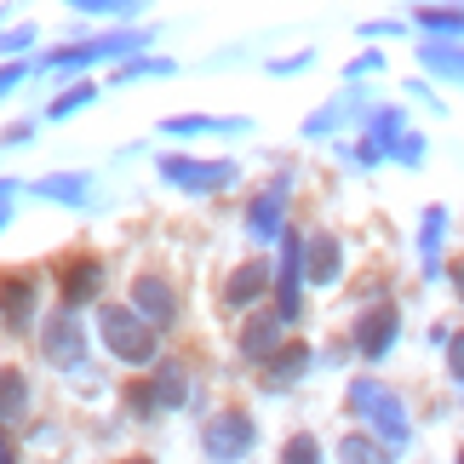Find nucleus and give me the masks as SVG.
<instances>
[{
  "label": "nucleus",
  "mask_w": 464,
  "mask_h": 464,
  "mask_svg": "<svg viewBox=\"0 0 464 464\" xmlns=\"http://www.w3.org/2000/svg\"><path fill=\"white\" fill-rule=\"evenodd\" d=\"M98 333H103V344H110V355H121L127 367H150L155 362V327L138 321L132 304H103L98 310Z\"/></svg>",
  "instance_id": "f257e3e1"
},
{
  "label": "nucleus",
  "mask_w": 464,
  "mask_h": 464,
  "mask_svg": "<svg viewBox=\"0 0 464 464\" xmlns=\"http://www.w3.org/2000/svg\"><path fill=\"white\" fill-rule=\"evenodd\" d=\"M350 413H362V419L372 424V430H379V441H384L390 453L407 448V407H401L396 396H390L384 384L355 379V384H350Z\"/></svg>",
  "instance_id": "f03ea898"
},
{
  "label": "nucleus",
  "mask_w": 464,
  "mask_h": 464,
  "mask_svg": "<svg viewBox=\"0 0 464 464\" xmlns=\"http://www.w3.org/2000/svg\"><path fill=\"white\" fill-rule=\"evenodd\" d=\"M253 441H258V430H253V419H246L241 407H224V413H212V419H207V430H201L207 459H218V464L246 459V453H253Z\"/></svg>",
  "instance_id": "7ed1b4c3"
},
{
  "label": "nucleus",
  "mask_w": 464,
  "mask_h": 464,
  "mask_svg": "<svg viewBox=\"0 0 464 464\" xmlns=\"http://www.w3.org/2000/svg\"><path fill=\"white\" fill-rule=\"evenodd\" d=\"M304 236L281 229V276H276V315L298 321V304H304Z\"/></svg>",
  "instance_id": "20e7f679"
},
{
  "label": "nucleus",
  "mask_w": 464,
  "mask_h": 464,
  "mask_svg": "<svg viewBox=\"0 0 464 464\" xmlns=\"http://www.w3.org/2000/svg\"><path fill=\"white\" fill-rule=\"evenodd\" d=\"M160 178L178 189H229L236 184V160H189V155H167Z\"/></svg>",
  "instance_id": "39448f33"
},
{
  "label": "nucleus",
  "mask_w": 464,
  "mask_h": 464,
  "mask_svg": "<svg viewBox=\"0 0 464 464\" xmlns=\"http://www.w3.org/2000/svg\"><path fill=\"white\" fill-rule=\"evenodd\" d=\"M138 46H144V34H98V41H81V46H58L46 69H81L92 58H121V52H138Z\"/></svg>",
  "instance_id": "423d86ee"
},
{
  "label": "nucleus",
  "mask_w": 464,
  "mask_h": 464,
  "mask_svg": "<svg viewBox=\"0 0 464 464\" xmlns=\"http://www.w3.org/2000/svg\"><path fill=\"white\" fill-rule=\"evenodd\" d=\"M132 310H138V321H150V327L160 333V327L178 321V298H172V287L160 276H138L132 281Z\"/></svg>",
  "instance_id": "0eeeda50"
},
{
  "label": "nucleus",
  "mask_w": 464,
  "mask_h": 464,
  "mask_svg": "<svg viewBox=\"0 0 464 464\" xmlns=\"http://www.w3.org/2000/svg\"><path fill=\"white\" fill-rule=\"evenodd\" d=\"M396 333H401V310L396 304H372L362 321H355V350L379 362V355L396 344Z\"/></svg>",
  "instance_id": "6e6552de"
},
{
  "label": "nucleus",
  "mask_w": 464,
  "mask_h": 464,
  "mask_svg": "<svg viewBox=\"0 0 464 464\" xmlns=\"http://www.w3.org/2000/svg\"><path fill=\"white\" fill-rule=\"evenodd\" d=\"M81 344H86V338H81V321L69 315V310H58V315L46 321L41 350H46V362H52V367H75V362H81Z\"/></svg>",
  "instance_id": "1a4fd4ad"
},
{
  "label": "nucleus",
  "mask_w": 464,
  "mask_h": 464,
  "mask_svg": "<svg viewBox=\"0 0 464 464\" xmlns=\"http://www.w3.org/2000/svg\"><path fill=\"white\" fill-rule=\"evenodd\" d=\"M58 287H63V310L75 315L81 304H92L98 287H103V264L98 258H75L69 270H58Z\"/></svg>",
  "instance_id": "9d476101"
},
{
  "label": "nucleus",
  "mask_w": 464,
  "mask_h": 464,
  "mask_svg": "<svg viewBox=\"0 0 464 464\" xmlns=\"http://www.w3.org/2000/svg\"><path fill=\"white\" fill-rule=\"evenodd\" d=\"M264 287H270V264L246 258L241 270H229V281H224V304L229 310H253L258 298H264Z\"/></svg>",
  "instance_id": "9b49d317"
},
{
  "label": "nucleus",
  "mask_w": 464,
  "mask_h": 464,
  "mask_svg": "<svg viewBox=\"0 0 464 464\" xmlns=\"http://www.w3.org/2000/svg\"><path fill=\"white\" fill-rule=\"evenodd\" d=\"M310 372V344H281L270 362H264V390H287L293 379Z\"/></svg>",
  "instance_id": "f8f14e48"
},
{
  "label": "nucleus",
  "mask_w": 464,
  "mask_h": 464,
  "mask_svg": "<svg viewBox=\"0 0 464 464\" xmlns=\"http://www.w3.org/2000/svg\"><path fill=\"white\" fill-rule=\"evenodd\" d=\"M338 270H344V253H338V241H333V236L304 241V276L315 281V287H333Z\"/></svg>",
  "instance_id": "ddd939ff"
},
{
  "label": "nucleus",
  "mask_w": 464,
  "mask_h": 464,
  "mask_svg": "<svg viewBox=\"0 0 464 464\" xmlns=\"http://www.w3.org/2000/svg\"><path fill=\"white\" fill-rule=\"evenodd\" d=\"M276 350H281V315H253L241 327V355L246 362H270Z\"/></svg>",
  "instance_id": "4468645a"
},
{
  "label": "nucleus",
  "mask_w": 464,
  "mask_h": 464,
  "mask_svg": "<svg viewBox=\"0 0 464 464\" xmlns=\"http://www.w3.org/2000/svg\"><path fill=\"white\" fill-rule=\"evenodd\" d=\"M0 315H6V327H29L34 321V281L29 276L0 281Z\"/></svg>",
  "instance_id": "2eb2a0df"
},
{
  "label": "nucleus",
  "mask_w": 464,
  "mask_h": 464,
  "mask_svg": "<svg viewBox=\"0 0 464 464\" xmlns=\"http://www.w3.org/2000/svg\"><path fill=\"white\" fill-rule=\"evenodd\" d=\"M29 413V379L17 367H0V424H17Z\"/></svg>",
  "instance_id": "dca6fc26"
},
{
  "label": "nucleus",
  "mask_w": 464,
  "mask_h": 464,
  "mask_svg": "<svg viewBox=\"0 0 464 464\" xmlns=\"http://www.w3.org/2000/svg\"><path fill=\"white\" fill-rule=\"evenodd\" d=\"M281 189H287V184H276L270 195H258L253 212H246V229H253L258 241H276L281 236Z\"/></svg>",
  "instance_id": "f3484780"
},
{
  "label": "nucleus",
  "mask_w": 464,
  "mask_h": 464,
  "mask_svg": "<svg viewBox=\"0 0 464 464\" xmlns=\"http://www.w3.org/2000/svg\"><path fill=\"white\" fill-rule=\"evenodd\" d=\"M150 390H155V407H184L189 379H184V367H178V362H160L155 379H150Z\"/></svg>",
  "instance_id": "a211bd4d"
},
{
  "label": "nucleus",
  "mask_w": 464,
  "mask_h": 464,
  "mask_svg": "<svg viewBox=\"0 0 464 464\" xmlns=\"http://www.w3.org/2000/svg\"><path fill=\"white\" fill-rule=\"evenodd\" d=\"M338 459H344V464H390V448L372 441V436H344V441H338Z\"/></svg>",
  "instance_id": "6ab92c4d"
},
{
  "label": "nucleus",
  "mask_w": 464,
  "mask_h": 464,
  "mask_svg": "<svg viewBox=\"0 0 464 464\" xmlns=\"http://www.w3.org/2000/svg\"><path fill=\"white\" fill-rule=\"evenodd\" d=\"M34 195H46V201H69V207H81L86 201V178H63V172H52L34 184Z\"/></svg>",
  "instance_id": "aec40b11"
},
{
  "label": "nucleus",
  "mask_w": 464,
  "mask_h": 464,
  "mask_svg": "<svg viewBox=\"0 0 464 464\" xmlns=\"http://www.w3.org/2000/svg\"><path fill=\"white\" fill-rule=\"evenodd\" d=\"M441 229H448V212H441V207H430V212H424V236H419V246H424V270H441Z\"/></svg>",
  "instance_id": "412c9836"
},
{
  "label": "nucleus",
  "mask_w": 464,
  "mask_h": 464,
  "mask_svg": "<svg viewBox=\"0 0 464 464\" xmlns=\"http://www.w3.org/2000/svg\"><path fill=\"white\" fill-rule=\"evenodd\" d=\"M419 24L430 34H464V6H424Z\"/></svg>",
  "instance_id": "4be33fe9"
},
{
  "label": "nucleus",
  "mask_w": 464,
  "mask_h": 464,
  "mask_svg": "<svg viewBox=\"0 0 464 464\" xmlns=\"http://www.w3.org/2000/svg\"><path fill=\"white\" fill-rule=\"evenodd\" d=\"M424 69H436V75H464V52L459 46H424Z\"/></svg>",
  "instance_id": "5701e85b"
},
{
  "label": "nucleus",
  "mask_w": 464,
  "mask_h": 464,
  "mask_svg": "<svg viewBox=\"0 0 464 464\" xmlns=\"http://www.w3.org/2000/svg\"><path fill=\"white\" fill-rule=\"evenodd\" d=\"M92 98H98V86H69V92H63L58 103H52L46 115H52V121H63V115H75V110H86V103H92Z\"/></svg>",
  "instance_id": "b1692460"
},
{
  "label": "nucleus",
  "mask_w": 464,
  "mask_h": 464,
  "mask_svg": "<svg viewBox=\"0 0 464 464\" xmlns=\"http://www.w3.org/2000/svg\"><path fill=\"white\" fill-rule=\"evenodd\" d=\"M384 144H401V115L396 110H379V121H372V150Z\"/></svg>",
  "instance_id": "393cba45"
},
{
  "label": "nucleus",
  "mask_w": 464,
  "mask_h": 464,
  "mask_svg": "<svg viewBox=\"0 0 464 464\" xmlns=\"http://www.w3.org/2000/svg\"><path fill=\"white\" fill-rule=\"evenodd\" d=\"M281 464H321V448H315V436H293L287 448H281Z\"/></svg>",
  "instance_id": "a878e982"
},
{
  "label": "nucleus",
  "mask_w": 464,
  "mask_h": 464,
  "mask_svg": "<svg viewBox=\"0 0 464 464\" xmlns=\"http://www.w3.org/2000/svg\"><path fill=\"white\" fill-rule=\"evenodd\" d=\"M448 367H453V379L464 384V333H453V338H448Z\"/></svg>",
  "instance_id": "bb28decb"
},
{
  "label": "nucleus",
  "mask_w": 464,
  "mask_h": 464,
  "mask_svg": "<svg viewBox=\"0 0 464 464\" xmlns=\"http://www.w3.org/2000/svg\"><path fill=\"white\" fill-rule=\"evenodd\" d=\"M396 155H401V160H419V155H424V138H401Z\"/></svg>",
  "instance_id": "cd10ccee"
},
{
  "label": "nucleus",
  "mask_w": 464,
  "mask_h": 464,
  "mask_svg": "<svg viewBox=\"0 0 464 464\" xmlns=\"http://www.w3.org/2000/svg\"><path fill=\"white\" fill-rule=\"evenodd\" d=\"M17 81H24V63H6V69H0V92H12Z\"/></svg>",
  "instance_id": "c85d7f7f"
},
{
  "label": "nucleus",
  "mask_w": 464,
  "mask_h": 464,
  "mask_svg": "<svg viewBox=\"0 0 464 464\" xmlns=\"http://www.w3.org/2000/svg\"><path fill=\"white\" fill-rule=\"evenodd\" d=\"M372 69H379V52H367V58H355V63H350V75H372Z\"/></svg>",
  "instance_id": "c756f323"
},
{
  "label": "nucleus",
  "mask_w": 464,
  "mask_h": 464,
  "mask_svg": "<svg viewBox=\"0 0 464 464\" xmlns=\"http://www.w3.org/2000/svg\"><path fill=\"white\" fill-rule=\"evenodd\" d=\"M0 464H17V453L6 448V436H0Z\"/></svg>",
  "instance_id": "7c9ffc66"
},
{
  "label": "nucleus",
  "mask_w": 464,
  "mask_h": 464,
  "mask_svg": "<svg viewBox=\"0 0 464 464\" xmlns=\"http://www.w3.org/2000/svg\"><path fill=\"white\" fill-rule=\"evenodd\" d=\"M453 287H459V298H464V264H453Z\"/></svg>",
  "instance_id": "2f4dec72"
},
{
  "label": "nucleus",
  "mask_w": 464,
  "mask_h": 464,
  "mask_svg": "<svg viewBox=\"0 0 464 464\" xmlns=\"http://www.w3.org/2000/svg\"><path fill=\"white\" fill-rule=\"evenodd\" d=\"M121 464H155V459H121Z\"/></svg>",
  "instance_id": "473e14b6"
},
{
  "label": "nucleus",
  "mask_w": 464,
  "mask_h": 464,
  "mask_svg": "<svg viewBox=\"0 0 464 464\" xmlns=\"http://www.w3.org/2000/svg\"><path fill=\"white\" fill-rule=\"evenodd\" d=\"M0 229H6V207H0Z\"/></svg>",
  "instance_id": "72a5a7b5"
},
{
  "label": "nucleus",
  "mask_w": 464,
  "mask_h": 464,
  "mask_svg": "<svg viewBox=\"0 0 464 464\" xmlns=\"http://www.w3.org/2000/svg\"><path fill=\"white\" fill-rule=\"evenodd\" d=\"M459 464H464V453H459Z\"/></svg>",
  "instance_id": "f704fd0d"
}]
</instances>
